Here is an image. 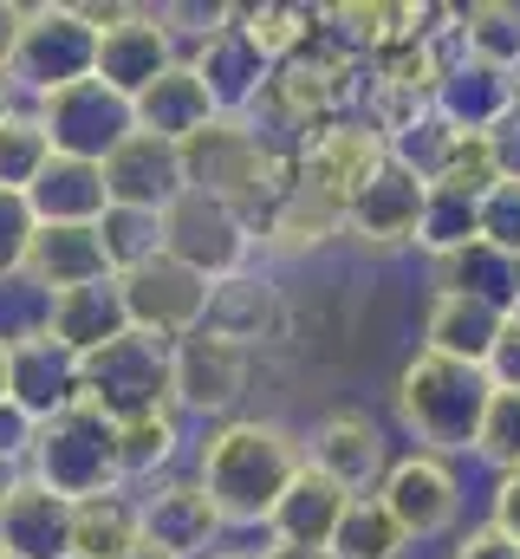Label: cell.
<instances>
[{"label":"cell","instance_id":"cell-54","mask_svg":"<svg viewBox=\"0 0 520 559\" xmlns=\"http://www.w3.org/2000/svg\"><path fill=\"white\" fill-rule=\"evenodd\" d=\"M209 559H260V554H241V547H215Z\"/></svg>","mask_w":520,"mask_h":559},{"label":"cell","instance_id":"cell-42","mask_svg":"<svg viewBox=\"0 0 520 559\" xmlns=\"http://www.w3.org/2000/svg\"><path fill=\"white\" fill-rule=\"evenodd\" d=\"M33 209H26V195H7L0 189V286H13V280H26V248H33Z\"/></svg>","mask_w":520,"mask_h":559},{"label":"cell","instance_id":"cell-30","mask_svg":"<svg viewBox=\"0 0 520 559\" xmlns=\"http://www.w3.org/2000/svg\"><path fill=\"white\" fill-rule=\"evenodd\" d=\"M456 39H462V59L475 66H495V72H520V7L508 0H475V7H456Z\"/></svg>","mask_w":520,"mask_h":559},{"label":"cell","instance_id":"cell-14","mask_svg":"<svg viewBox=\"0 0 520 559\" xmlns=\"http://www.w3.org/2000/svg\"><path fill=\"white\" fill-rule=\"evenodd\" d=\"M7 352H13V384H7V397H13L33 423L59 417V411H72V404L85 397L79 352H66L46 325H20V332L7 338Z\"/></svg>","mask_w":520,"mask_h":559},{"label":"cell","instance_id":"cell-57","mask_svg":"<svg viewBox=\"0 0 520 559\" xmlns=\"http://www.w3.org/2000/svg\"><path fill=\"white\" fill-rule=\"evenodd\" d=\"M0 559H20V554H7V547H0Z\"/></svg>","mask_w":520,"mask_h":559},{"label":"cell","instance_id":"cell-20","mask_svg":"<svg viewBox=\"0 0 520 559\" xmlns=\"http://www.w3.org/2000/svg\"><path fill=\"white\" fill-rule=\"evenodd\" d=\"M105 189H111V209H143V215H163L176 195H189V182H182V156H176V143L163 138H137L105 163Z\"/></svg>","mask_w":520,"mask_h":559},{"label":"cell","instance_id":"cell-46","mask_svg":"<svg viewBox=\"0 0 520 559\" xmlns=\"http://www.w3.org/2000/svg\"><path fill=\"white\" fill-rule=\"evenodd\" d=\"M33 429H39V423H33L26 411H20V404H13V397H7V404H0V462H20V468H26Z\"/></svg>","mask_w":520,"mask_h":559},{"label":"cell","instance_id":"cell-37","mask_svg":"<svg viewBox=\"0 0 520 559\" xmlns=\"http://www.w3.org/2000/svg\"><path fill=\"white\" fill-rule=\"evenodd\" d=\"M98 241H105L111 274H137L143 261L163 254V215H143V209H105Z\"/></svg>","mask_w":520,"mask_h":559},{"label":"cell","instance_id":"cell-2","mask_svg":"<svg viewBox=\"0 0 520 559\" xmlns=\"http://www.w3.org/2000/svg\"><path fill=\"white\" fill-rule=\"evenodd\" d=\"M176 156H182V182L189 189L241 209L255 228L273 215V202L299 182V163L280 156L273 138L260 131L255 118H215V124H202L189 143H176Z\"/></svg>","mask_w":520,"mask_h":559},{"label":"cell","instance_id":"cell-48","mask_svg":"<svg viewBox=\"0 0 520 559\" xmlns=\"http://www.w3.org/2000/svg\"><path fill=\"white\" fill-rule=\"evenodd\" d=\"M495 156H501V182H520V111L495 131Z\"/></svg>","mask_w":520,"mask_h":559},{"label":"cell","instance_id":"cell-26","mask_svg":"<svg viewBox=\"0 0 520 559\" xmlns=\"http://www.w3.org/2000/svg\"><path fill=\"white\" fill-rule=\"evenodd\" d=\"M501 325H508V312L488 306V299L429 293V312H423V352H442V358H462V365H488Z\"/></svg>","mask_w":520,"mask_h":559},{"label":"cell","instance_id":"cell-59","mask_svg":"<svg viewBox=\"0 0 520 559\" xmlns=\"http://www.w3.org/2000/svg\"><path fill=\"white\" fill-rule=\"evenodd\" d=\"M515 85H520V72H515Z\"/></svg>","mask_w":520,"mask_h":559},{"label":"cell","instance_id":"cell-50","mask_svg":"<svg viewBox=\"0 0 520 559\" xmlns=\"http://www.w3.org/2000/svg\"><path fill=\"white\" fill-rule=\"evenodd\" d=\"M260 559H332V554L326 547H280L273 540V547H260Z\"/></svg>","mask_w":520,"mask_h":559},{"label":"cell","instance_id":"cell-10","mask_svg":"<svg viewBox=\"0 0 520 559\" xmlns=\"http://www.w3.org/2000/svg\"><path fill=\"white\" fill-rule=\"evenodd\" d=\"M118 286H125L130 332H143V338H156V345H176V338H189V332L209 325L215 286L202 274H189L182 261H169V254L143 261L137 274H118Z\"/></svg>","mask_w":520,"mask_h":559},{"label":"cell","instance_id":"cell-12","mask_svg":"<svg viewBox=\"0 0 520 559\" xmlns=\"http://www.w3.org/2000/svg\"><path fill=\"white\" fill-rule=\"evenodd\" d=\"M222 508L209 501V488L196 475H176V481H156L143 501H137V534L143 547H156L163 559H209L222 547Z\"/></svg>","mask_w":520,"mask_h":559},{"label":"cell","instance_id":"cell-9","mask_svg":"<svg viewBox=\"0 0 520 559\" xmlns=\"http://www.w3.org/2000/svg\"><path fill=\"white\" fill-rule=\"evenodd\" d=\"M248 391V345L202 325L169 345V411L182 417H228Z\"/></svg>","mask_w":520,"mask_h":559},{"label":"cell","instance_id":"cell-56","mask_svg":"<svg viewBox=\"0 0 520 559\" xmlns=\"http://www.w3.org/2000/svg\"><path fill=\"white\" fill-rule=\"evenodd\" d=\"M508 319H520V299H515V312H508Z\"/></svg>","mask_w":520,"mask_h":559},{"label":"cell","instance_id":"cell-45","mask_svg":"<svg viewBox=\"0 0 520 559\" xmlns=\"http://www.w3.org/2000/svg\"><path fill=\"white\" fill-rule=\"evenodd\" d=\"M488 527H495V534H508V540L520 547V468L495 475V495H488Z\"/></svg>","mask_w":520,"mask_h":559},{"label":"cell","instance_id":"cell-11","mask_svg":"<svg viewBox=\"0 0 520 559\" xmlns=\"http://www.w3.org/2000/svg\"><path fill=\"white\" fill-rule=\"evenodd\" d=\"M378 501H385L390 521L403 527V540L416 547V540H436V534L456 527V514H462V475H456V462L410 449V455L390 462V475L378 481Z\"/></svg>","mask_w":520,"mask_h":559},{"label":"cell","instance_id":"cell-27","mask_svg":"<svg viewBox=\"0 0 520 559\" xmlns=\"http://www.w3.org/2000/svg\"><path fill=\"white\" fill-rule=\"evenodd\" d=\"M0 547L20 559H66L72 554V501L46 495L33 475L20 481V495L0 508Z\"/></svg>","mask_w":520,"mask_h":559},{"label":"cell","instance_id":"cell-35","mask_svg":"<svg viewBox=\"0 0 520 559\" xmlns=\"http://www.w3.org/2000/svg\"><path fill=\"white\" fill-rule=\"evenodd\" d=\"M228 20L248 33V46L267 66H286L312 33V7H228Z\"/></svg>","mask_w":520,"mask_h":559},{"label":"cell","instance_id":"cell-1","mask_svg":"<svg viewBox=\"0 0 520 559\" xmlns=\"http://www.w3.org/2000/svg\"><path fill=\"white\" fill-rule=\"evenodd\" d=\"M299 468H306V436H293L273 417H228L222 429H209L196 455V481L209 488L228 527H267L273 501Z\"/></svg>","mask_w":520,"mask_h":559},{"label":"cell","instance_id":"cell-4","mask_svg":"<svg viewBox=\"0 0 520 559\" xmlns=\"http://www.w3.org/2000/svg\"><path fill=\"white\" fill-rule=\"evenodd\" d=\"M26 475L59 495V501H98V495H118L125 488V468H118V423H105L85 397L59 417H46L33 429V449H26Z\"/></svg>","mask_w":520,"mask_h":559},{"label":"cell","instance_id":"cell-41","mask_svg":"<svg viewBox=\"0 0 520 559\" xmlns=\"http://www.w3.org/2000/svg\"><path fill=\"white\" fill-rule=\"evenodd\" d=\"M442 182H449V189H469V195H488V189L501 182V156H495V138H456Z\"/></svg>","mask_w":520,"mask_h":559},{"label":"cell","instance_id":"cell-49","mask_svg":"<svg viewBox=\"0 0 520 559\" xmlns=\"http://www.w3.org/2000/svg\"><path fill=\"white\" fill-rule=\"evenodd\" d=\"M20 26H26V7L0 0V72L13 66V46H20Z\"/></svg>","mask_w":520,"mask_h":559},{"label":"cell","instance_id":"cell-51","mask_svg":"<svg viewBox=\"0 0 520 559\" xmlns=\"http://www.w3.org/2000/svg\"><path fill=\"white\" fill-rule=\"evenodd\" d=\"M20 481H26V468H20V462H0V508L20 495Z\"/></svg>","mask_w":520,"mask_h":559},{"label":"cell","instance_id":"cell-40","mask_svg":"<svg viewBox=\"0 0 520 559\" xmlns=\"http://www.w3.org/2000/svg\"><path fill=\"white\" fill-rule=\"evenodd\" d=\"M475 455L495 475L520 468V391H488V411H482V429H475Z\"/></svg>","mask_w":520,"mask_h":559},{"label":"cell","instance_id":"cell-29","mask_svg":"<svg viewBox=\"0 0 520 559\" xmlns=\"http://www.w3.org/2000/svg\"><path fill=\"white\" fill-rule=\"evenodd\" d=\"M332 235H345V209H332L326 195H312V189H286L280 202H273V215L260 222V241L273 248V254H312V248H326Z\"/></svg>","mask_w":520,"mask_h":559},{"label":"cell","instance_id":"cell-47","mask_svg":"<svg viewBox=\"0 0 520 559\" xmlns=\"http://www.w3.org/2000/svg\"><path fill=\"white\" fill-rule=\"evenodd\" d=\"M449 559H520V547L508 540V534H495V527L482 521V527H469V534L449 547Z\"/></svg>","mask_w":520,"mask_h":559},{"label":"cell","instance_id":"cell-24","mask_svg":"<svg viewBox=\"0 0 520 559\" xmlns=\"http://www.w3.org/2000/svg\"><path fill=\"white\" fill-rule=\"evenodd\" d=\"M26 280H33L46 299L111 280V261H105L98 228H33V248H26Z\"/></svg>","mask_w":520,"mask_h":559},{"label":"cell","instance_id":"cell-18","mask_svg":"<svg viewBox=\"0 0 520 559\" xmlns=\"http://www.w3.org/2000/svg\"><path fill=\"white\" fill-rule=\"evenodd\" d=\"M429 111L456 131V138H495L508 118L520 111V85L495 66H475V59H456L429 98Z\"/></svg>","mask_w":520,"mask_h":559},{"label":"cell","instance_id":"cell-22","mask_svg":"<svg viewBox=\"0 0 520 559\" xmlns=\"http://www.w3.org/2000/svg\"><path fill=\"white\" fill-rule=\"evenodd\" d=\"M345 508H352V495H345L339 481H326V475L306 462V468L286 481V495L273 501L267 540H280V547H326V554H332V534H339Z\"/></svg>","mask_w":520,"mask_h":559},{"label":"cell","instance_id":"cell-19","mask_svg":"<svg viewBox=\"0 0 520 559\" xmlns=\"http://www.w3.org/2000/svg\"><path fill=\"white\" fill-rule=\"evenodd\" d=\"M176 59H182V52H176V33L163 26L156 7H130L125 20L98 39V79H105L111 92H125V98H137L143 85H156Z\"/></svg>","mask_w":520,"mask_h":559},{"label":"cell","instance_id":"cell-7","mask_svg":"<svg viewBox=\"0 0 520 559\" xmlns=\"http://www.w3.org/2000/svg\"><path fill=\"white\" fill-rule=\"evenodd\" d=\"M79 378H85V404L118 429L169 411V345H156L143 332H125L105 352L79 358Z\"/></svg>","mask_w":520,"mask_h":559},{"label":"cell","instance_id":"cell-39","mask_svg":"<svg viewBox=\"0 0 520 559\" xmlns=\"http://www.w3.org/2000/svg\"><path fill=\"white\" fill-rule=\"evenodd\" d=\"M449 150H456V131L429 111L423 124H410L403 138L385 143V156L397 163V169H410L416 182H442V169H449Z\"/></svg>","mask_w":520,"mask_h":559},{"label":"cell","instance_id":"cell-33","mask_svg":"<svg viewBox=\"0 0 520 559\" xmlns=\"http://www.w3.org/2000/svg\"><path fill=\"white\" fill-rule=\"evenodd\" d=\"M469 241H482V195L449 189V182H429L416 248H423L429 261H442V254H456V248H469Z\"/></svg>","mask_w":520,"mask_h":559},{"label":"cell","instance_id":"cell-55","mask_svg":"<svg viewBox=\"0 0 520 559\" xmlns=\"http://www.w3.org/2000/svg\"><path fill=\"white\" fill-rule=\"evenodd\" d=\"M125 559H163V554H156V547H130Z\"/></svg>","mask_w":520,"mask_h":559},{"label":"cell","instance_id":"cell-36","mask_svg":"<svg viewBox=\"0 0 520 559\" xmlns=\"http://www.w3.org/2000/svg\"><path fill=\"white\" fill-rule=\"evenodd\" d=\"M46 163H52V143L39 131V118L33 111H7L0 118V189L7 195H26Z\"/></svg>","mask_w":520,"mask_h":559},{"label":"cell","instance_id":"cell-3","mask_svg":"<svg viewBox=\"0 0 520 559\" xmlns=\"http://www.w3.org/2000/svg\"><path fill=\"white\" fill-rule=\"evenodd\" d=\"M397 423L423 455H475V429L488 411V378L482 365L442 358V352H416L397 371Z\"/></svg>","mask_w":520,"mask_h":559},{"label":"cell","instance_id":"cell-25","mask_svg":"<svg viewBox=\"0 0 520 559\" xmlns=\"http://www.w3.org/2000/svg\"><path fill=\"white\" fill-rule=\"evenodd\" d=\"M46 332H52L66 352H79V358H92V352H105L111 338H125L130 312H125V286H118V274L98 280V286H79V293H59L52 312H46Z\"/></svg>","mask_w":520,"mask_h":559},{"label":"cell","instance_id":"cell-17","mask_svg":"<svg viewBox=\"0 0 520 559\" xmlns=\"http://www.w3.org/2000/svg\"><path fill=\"white\" fill-rule=\"evenodd\" d=\"M189 72L209 85V98H215V111H222V118H255L260 92H267V79H273V66L248 46V33H241L235 20H222L215 33H202V39H196Z\"/></svg>","mask_w":520,"mask_h":559},{"label":"cell","instance_id":"cell-6","mask_svg":"<svg viewBox=\"0 0 520 559\" xmlns=\"http://www.w3.org/2000/svg\"><path fill=\"white\" fill-rule=\"evenodd\" d=\"M255 241H260L255 222H248L241 209H228V202L202 195V189H189V195H176V202L163 209V254H169V261H182L189 274H202L209 286L248 274Z\"/></svg>","mask_w":520,"mask_h":559},{"label":"cell","instance_id":"cell-58","mask_svg":"<svg viewBox=\"0 0 520 559\" xmlns=\"http://www.w3.org/2000/svg\"><path fill=\"white\" fill-rule=\"evenodd\" d=\"M66 559H79V554H66Z\"/></svg>","mask_w":520,"mask_h":559},{"label":"cell","instance_id":"cell-21","mask_svg":"<svg viewBox=\"0 0 520 559\" xmlns=\"http://www.w3.org/2000/svg\"><path fill=\"white\" fill-rule=\"evenodd\" d=\"M26 209L39 228H98L105 209H111V189H105V163H72V156H52L39 169V182L26 189Z\"/></svg>","mask_w":520,"mask_h":559},{"label":"cell","instance_id":"cell-31","mask_svg":"<svg viewBox=\"0 0 520 559\" xmlns=\"http://www.w3.org/2000/svg\"><path fill=\"white\" fill-rule=\"evenodd\" d=\"M130 547H143V534H137V501L125 488L72 508V554L79 559H125Z\"/></svg>","mask_w":520,"mask_h":559},{"label":"cell","instance_id":"cell-13","mask_svg":"<svg viewBox=\"0 0 520 559\" xmlns=\"http://www.w3.org/2000/svg\"><path fill=\"white\" fill-rule=\"evenodd\" d=\"M306 462L326 481H339L352 501H365V495H378V481L390 475V442H385V429H378V417L332 411V417L306 436Z\"/></svg>","mask_w":520,"mask_h":559},{"label":"cell","instance_id":"cell-32","mask_svg":"<svg viewBox=\"0 0 520 559\" xmlns=\"http://www.w3.org/2000/svg\"><path fill=\"white\" fill-rule=\"evenodd\" d=\"M209 325L215 332H228L235 345H255L267 332H280V293L255 274H235L215 286V299H209Z\"/></svg>","mask_w":520,"mask_h":559},{"label":"cell","instance_id":"cell-38","mask_svg":"<svg viewBox=\"0 0 520 559\" xmlns=\"http://www.w3.org/2000/svg\"><path fill=\"white\" fill-rule=\"evenodd\" d=\"M176 442H182V436H176V411L143 417V423H125V429H118V468H125V481H143V475L169 468Z\"/></svg>","mask_w":520,"mask_h":559},{"label":"cell","instance_id":"cell-23","mask_svg":"<svg viewBox=\"0 0 520 559\" xmlns=\"http://www.w3.org/2000/svg\"><path fill=\"white\" fill-rule=\"evenodd\" d=\"M130 118H137V131L143 138H163V143H189L202 124H215L222 111H215V98H209V85L189 72V59H176L156 85H143L137 98H130Z\"/></svg>","mask_w":520,"mask_h":559},{"label":"cell","instance_id":"cell-53","mask_svg":"<svg viewBox=\"0 0 520 559\" xmlns=\"http://www.w3.org/2000/svg\"><path fill=\"white\" fill-rule=\"evenodd\" d=\"M13 111V85H7V72H0V118Z\"/></svg>","mask_w":520,"mask_h":559},{"label":"cell","instance_id":"cell-16","mask_svg":"<svg viewBox=\"0 0 520 559\" xmlns=\"http://www.w3.org/2000/svg\"><path fill=\"white\" fill-rule=\"evenodd\" d=\"M293 163H299V189H312L332 209H345L385 169V138L371 124H332V131H319L312 143H299Z\"/></svg>","mask_w":520,"mask_h":559},{"label":"cell","instance_id":"cell-15","mask_svg":"<svg viewBox=\"0 0 520 559\" xmlns=\"http://www.w3.org/2000/svg\"><path fill=\"white\" fill-rule=\"evenodd\" d=\"M423 195L429 182H416L410 169H397L385 156V169L345 202V235L371 254H390V248H416V228H423Z\"/></svg>","mask_w":520,"mask_h":559},{"label":"cell","instance_id":"cell-34","mask_svg":"<svg viewBox=\"0 0 520 559\" xmlns=\"http://www.w3.org/2000/svg\"><path fill=\"white\" fill-rule=\"evenodd\" d=\"M403 554H410V540H403V527L385 514L378 495H365V501L345 508V521L332 534V559H403Z\"/></svg>","mask_w":520,"mask_h":559},{"label":"cell","instance_id":"cell-52","mask_svg":"<svg viewBox=\"0 0 520 559\" xmlns=\"http://www.w3.org/2000/svg\"><path fill=\"white\" fill-rule=\"evenodd\" d=\"M7 384H13V352H7V338H0V404H7Z\"/></svg>","mask_w":520,"mask_h":559},{"label":"cell","instance_id":"cell-8","mask_svg":"<svg viewBox=\"0 0 520 559\" xmlns=\"http://www.w3.org/2000/svg\"><path fill=\"white\" fill-rule=\"evenodd\" d=\"M33 118H39V131L52 143V156H72V163H111L137 138L130 98L111 92L105 79H79L66 92L33 98Z\"/></svg>","mask_w":520,"mask_h":559},{"label":"cell","instance_id":"cell-5","mask_svg":"<svg viewBox=\"0 0 520 559\" xmlns=\"http://www.w3.org/2000/svg\"><path fill=\"white\" fill-rule=\"evenodd\" d=\"M98 26L79 13V7H26V26H20V46H13V66H7V85L46 98V92H66L79 79H98Z\"/></svg>","mask_w":520,"mask_h":559},{"label":"cell","instance_id":"cell-43","mask_svg":"<svg viewBox=\"0 0 520 559\" xmlns=\"http://www.w3.org/2000/svg\"><path fill=\"white\" fill-rule=\"evenodd\" d=\"M482 241L520 261V182H495L482 195Z\"/></svg>","mask_w":520,"mask_h":559},{"label":"cell","instance_id":"cell-44","mask_svg":"<svg viewBox=\"0 0 520 559\" xmlns=\"http://www.w3.org/2000/svg\"><path fill=\"white\" fill-rule=\"evenodd\" d=\"M482 378H488V391H520V319L501 325V338H495V352H488Z\"/></svg>","mask_w":520,"mask_h":559},{"label":"cell","instance_id":"cell-28","mask_svg":"<svg viewBox=\"0 0 520 559\" xmlns=\"http://www.w3.org/2000/svg\"><path fill=\"white\" fill-rule=\"evenodd\" d=\"M429 280H436V293L488 299V306H501V312H515V299H520V261L501 254V248H488V241H469V248L429 261Z\"/></svg>","mask_w":520,"mask_h":559}]
</instances>
